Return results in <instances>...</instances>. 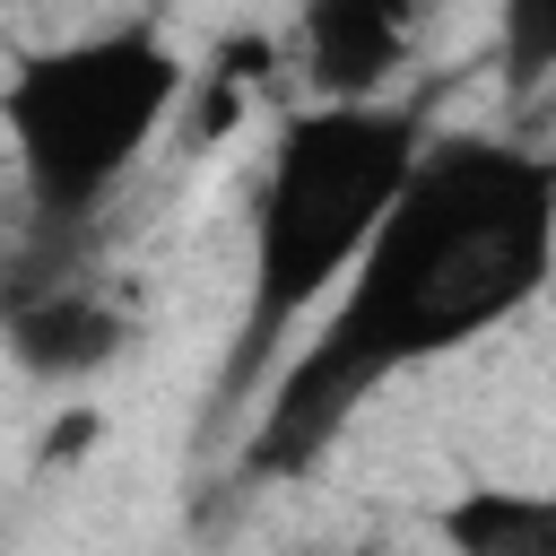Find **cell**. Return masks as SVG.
I'll return each mask as SVG.
<instances>
[{"instance_id":"obj_1","label":"cell","mask_w":556,"mask_h":556,"mask_svg":"<svg viewBox=\"0 0 556 556\" xmlns=\"http://www.w3.org/2000/svg\"><path fill=\"white\" fill-rule=\"evenodd\" d=\"M547 278H556V156L486 130L426 139L382 235L348 269V295L269 374V400L243 434V478L321 469L382 382L504 330L547 295Z\"/></svg>"},{"instance_id":"obj_2","label":"cell","mask_w":556,"mask_h":556,"mask_svg":"<svg viewBox=\"0 0 556 556\" xmlns=\"http://www.w3.org/2000/svg\"><path fill=\"white\" fill-rule=\"evenodd\" d=\"M417 156H426V122L408 104H295L278 122L252 191L243 330L226 356V400H243L278 365L287 321L365 261Z\"/></svg>"},{"instance_id":"obj_3","label":"cell","mask_w":556,"mask_h":556,"mask_svg":"<svg viewBox=\"0 0 556 556\" xmlns=\"http://www.w3.org/2000/svg\"><path fill=\"white\" fill-rule=\"evenodd\" d=\"M182 96H191V61L139 17L17 52V70L0 78V130L35 226L78 235L148 156V139L182 113Z\"/></svg>"},{"instance_id":"obj_4","label":"cell","mask_w":556,"mask_h":556,"mask_svg":"<svg viewBox=\"0 0 556 556\" xmlns=\"http://www.w3.org/2000/svg\"><path fill=\"white\" fill-rule=\"evenodd\" d=\"M0 348L26 382H87L130 348V321L113 295H96L70 269H43L0 295Z\"/></svg>"},{"instance_id":"obj_5","label":"cell","mask_w":556,"mask_h":556,"mask_svg":"<svg viewBox=\"0 0 556 556\" xmlns=\"http://www.w3.org/2000/svg\"><path fill=\"white\" fill-rule=\"evenodd\" d=\"M417 17L426 0H304L295 43H304L313 104H382V87L417 43Z\"/></svg>"},{"instance_id":"obj_6","label":"cell","mask_w":556,"mask_h":556,"mask_svg":"<svg viewBox=\"0 0 556 556\" xmlns=\"http://www.w3.org/2000/svg\"><path fill=\"white\" fill-rule=\"evenodd\" d=\"M434 539L452 556H556V486H460Z\"/></svg>"},{"instance_id":"obj_7","label":"cell","mask_w":556,"mask_h":556,"mask_svg":"<svg viewBox=\"0 0 556 556\" xmlns=\"http://www.w3.org/2000/svg\"><path fill=\"white\" fill-rule=\"evenodd\" d=\"M495 70L513 104L556 78V0H495Z\"/></svg>"},{"instance_id":"obj_8","label":"cell","mask_w":556,"mask_h":556,"mask_svg":"<svg viewBox=\"0 0 556 556\" xmlns=\"http://www.w3.org/2000/svg\"><path fill=\"white\" fill-rule=\"evenodd\" d=\"M87 443H96V417L78 408L70 426H52V443H43V460H61V452H87Z\"/></svg>"}]
</instances>
